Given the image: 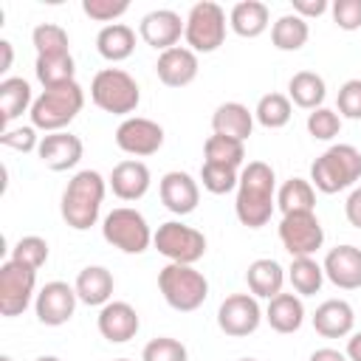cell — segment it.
Instances as JSON below:
<instances>
[{
    "mask_svg": "<svg viewBox=\"0 0 361 361\" xmlns=\"http://www.w3.org/2000/svg\"><path fill=\"white\" fill-rule=\"evenodd\" d=\"M279 243L290 257H313L324 245V228L316 212H293L279 220Z\"/></svg>",
    "mask_w": 361,
    "mask_h": 361,
    "instance_id": "11",
    "label": "cell"
},
{
    "mask_svg": "<svg viewBox=\"0 0 361 361\" xmlns=\"http://www.w3.org/2000/svg\"><path fill=\"white\" fill-rule=\"evenodd\" d=\"M290 116H293V104H290V99H288L285 93H265V96L257 102V107H254V118H257L265 130H279V127H285V124L290 121Z\"/></svg>",
    "mask_w": 361,
    "mask_h": 361,
    "instance_id": "35",
    "label": "cell"
},
{
    "mask_svg": "<svg viewBox=\"0 0 361 361\" xmlns=\"http://www.w3.org/2000/svg\"><path fill=\"white\" fill-rule=\"evenodd\" d=\"M330 14L341 31H358L361 28V0H336L330 6Z\"/></svg>",
    "mask_w": 361,
    "mask_h": 361,
    "instance_id": "44",
    "label": "cell"
},
{
    "mask_svg": "<svg viewBox=\"0 0 361 361\" xmlns=\"http://www.w3.org/2000/svg\"><path fill=\"white\" fill-rule=\"evenodd\" d=\"M237 361H257V358H237Z\"/></svg>",
    "mask_w": 361,
    "mask_h": 361,
    "instance_id": "53",
    "label": "cell"
},
{
    "mask_svg": "<svg viewBox=\"0 0 361 361\" xmlns=\"http://www.w3.org/2000/svg\"><path fill=\"white\" fill-rule=\"evenodd\" d=\"M285 279H288L285 268L276 259H271V257L254 259L248 265V271H245V285H248L251 296H257V299H274V296H279Z\"/></svg>",
    "mask_w": 361,
    "mask_h": 361,
    "instance_id": "23",
    "label": "cell"
},
{
    "mask_svg": "<svg viewBox=\"0 0 361 361\" xmlns=\"http://www.w3.org/2000/svg\"><path fill=\"white\" fill-rule=\"evenodd\" d=\"M141 361H189V353H186L183 341L169 338V336H158V338L144 344Z\"/></svg>",
    "mask_w": 361,
    "mask_h": 361,
    "instance_id": "41",
    "label": "cell"
},
{
    "mask_svg": "<svg viewBox=\"0 0 361 361\" xmlns=\"http://www.w3.org/2000/svg\"><path fill=\"white\" fill-rule=\"evenodd\" d=\"M324 96H327V85L316 71H296L288 82V99L302 110L324 107Z\"/></svg>",
    "mask_w": 361,
    "mask_h": 361,
    "instance_id": "29",
    "label": "cell"
},
{
    "mask_svg": "<svg viewBox=\"0 0 361 361\" xmlns=\"http://www.w3.org/2000/svg\"><path fill=\"white\" fill-rule=\"evenodd\" d=\"M361 180V152L353 144H333L310 164V183L322 195H336Z\"/></svg>",
    "mask_w": 361,
    "mask_h": 361,
    "instance_id": "3",
    "label": "cell"
},
{
    "mask_svg": "<svg viewBox=\"0 0 361 361\" xmlns=\"http://www.w3.org/2000/svg\"><path fill=\"white\" fill-rule=\"evenodd\" d=\"M34 361H62V358H56V355H39V358H34Z\"/></svg>",
    "mask_w": 361,
    "mask_h": 361,
    "instance_id": "51",
    "label": "cell"
},
{
    "mask_svg": "<svg viewBox=\"0 0 361 361\" xmlns=\"http://www.w3.org/2000/svg\"><path fill=\"white\" fill-rule=\"evenodd\" d=\"M226 11L212 0H200L186 14V48H192L195 54H214L226 42Z\"/></svg>",
    "mask_w": 361,
    "mask_h": 361,
    "instance_id": "8",
    "label": "cell"
},
{
    "mask_svg": "<svg viewBox=\"0 0 361 361\" xmlns=\"http://www.w3.org/2000/svg\"><path fill=\"white\" fill-rule=\"evenodd\" d=\"M104 192H107V180L96 172V169H82L76 172L59 200V212L62 220L73 228V231H87L90 226L99 223L102 214V203H104Z\"/></svg>",
    "mask_w": 361,
    "mask_h": 361,
    "instance_id": "2",
    "label": "cell"
},
{
    "mask_svg": "<svg viewBox=\"0 0 361 361\" xmlns=\"http://www.w3.org/2000/svg\"><path fill=\"white\" fill-rule=\"evenodd\" d=\"M31 299H37V271L6 259L0 265V313L6 319H14L25 313Z\"/></svg>",
    "mask_w": 361,
    "mask_h": 361,
    "instance_id": "10",
    "label": "cell"
},
{
    "mask_svg": "<svg viewBox=\"0 0 361 361\" xmlns=\"http://www.w3.org/2000/svg\"><path fill=\"white\" fill-rule=\"evenodd\" d=\"M212 130H214V135H226V138L245 144V138L254 130V113L240 102H223L212 113Z\"/></svg>",
    "mask_w": 361,
    "mask_h": 361,
    "instance_id": "26",
    "label": "cell"
},
{
    "mask_svg": "<svg viewBox=\"0 0 361 361\" xmlns=\"http://www.w3.org/2000/svg\"><path fill=\"white\" fill-rule=\"evenodd\" d=\"M0 144L17 152H37L39 135H37V127H14V130H3Z\"/></svg>",
    "mask_w": 361,
    "mask_h": 361,
    "instance_id": "45",
    "label": "cell"
},
{
    "mask_svg": "<svg viewBox=\"0 0 361 361\" xmlns=\"http://www.w3.org/2000/svg\"><path fill=\"white\" fill-rule=\"evenodd\" d=\"M200 183H203V189L212 192V195H228V192L237 189L240 172L231 169V166H220V164L203 161V166H200Z\"/></svg>",
    "mask_w": 361,
    "mask_h": 361,
    "instance_id": "38",
    "label": "cell"
},
{
    "mask_svg": "<svg viewBox=\"0 0 361 361\" xmlns=\"http://www.w3.org/2000/svg\"><path fill=\"white\" fill-rule=\"evenodd\" d=\"M183 28H186V20H180V14L172 11V8H155V11L144 14L141 23H138L141 39L149 48L161 51V54L169 51V48H175L180 42Z\"/></svg>",
    "mask_w": 361,
    "mask_h": 361,
    "instance_id": "15",
    "label": "cell"
},
{
    "mask_svg": "<svg viewBox=\"0 0 361 361\" xmlns=\"http://www.w3.org/2000/svg\"><path fill=\"white\" fill-rule=\"evenodd\" d=\"M0 361H11V355H0Z\"/></svg>",
    "mask_w": 361,
    "mask_h": 361,
    "instance_id": "52",
    "label": "cell"
},
{
    "mask_svg": "<svg viewBox=\"0 0 361 361\" xmlns=\"http://www.w3.org/2000/svg\"><path fill=\"white\" fill-rule=\"evenodd\" d=\"M276 209L282 214L313 212L316 209V189H313V183L305 180V178H288L276 189Z\"/></svg>",
    "mask_w": 361,
    "mask_h": 361,
    "instance_id": "31",
    "label": "cell"
},
{
    "mask_svg": "<svg viewBox=\"0 0 361 361\" xmlns=\"http://www.w3.org/2000/svg\"><path fill=\"white\" fill-rule=\"evenodd\" d=\"M158 195H161V203L172 212V214H192L200 203V186L197 180L189 175V172H180V169H172L161 178L158 183Z\"/></svg>",
    "mask_w": 361,
    "mask_h": 361,
    "instance_id": "17",
    "label": "cell"
},
{
    "mask_svg": "<svg viewBox=\"0 0 361 361\" xmlns=\"http://www.w3.org/2000/svg\"><path fill=\"white\" fill-rule=\"evenodd\" d=\"M288 282L296 296H316L324 285V268L313 257H293L288 268Z\"/></svg>",
    "mask_w": 361,
    "mask_h": 361,
    "instance_id": "32",
    "label": "cell"
},
{
    "mask_svg": "<svg viewBox=\"0 0 361 361\" xmlns=\"http://www.w3.org/2000/svg\"><path fill=\"white\" fill-rule=\"evenodd\" d=\"M96 327L110 344H124L138 336L141 319L130 302H107L96 316Z\"/></svg>",
    "mask_w": 361,
    "mask_h": 361,
    "instance_id": "18",
    "label": "cell"
},
{
    "mask_svg": "<svg viewBox=\"0 0 361 361\" xmlns=\"http://www.w3.org/2000/svg\"><path fill=\"white\" fill-rule=\"evenodd\" d=\"M355 327V310L344 299H327L313 313V330L322 338H347Z\"/></svg>",
    "mask_w": 361,
    "mask_h": 361,
    "instance_id": "22",
    "label": "cell"
},
{
    "mask_svg": "<svg viewBox=\"0 0 361 361\" xmlns=\"http://www.w3.org/2000/svg\"><path fill=\"white\" fill-rule=\"evenodd\" d=\"M197 71H200L197 54L192 48H183V45H175V48L158 54V62H155V73L166 87L192 85L197 79Z\"/></svg>",
    "mask_w": 361,
    "mask_h": 361,
    "instance_id": "21",
    "label": "cell"
},
{
    "mask_svg": "<svg viewBox=\"0 0 361 361\" xmlns=\"http://www.w3.org/2000/svg\"><path fill=\"white\" fill-rule=\"evenodd\" d=\"M344 217H347V223H350L353 228L361 231V186H355V189L350 192V197H347V203H344Z\"/></svg>",
    "mask_w": 361,
    "mask_h": 361,
    "instance_id": "47",
    "label": "cell"
},
{
    "mask_svg": "<svg viewBox=\"0 0 361 361\" xmlns=\"http://www.w3.org/2000/svg\"><path fill=\"white\" fill-rule=\"evenodd\" d=\"M265 319L257 296L251 293H231L217 307V327L231 338H245L257 333L259 322Z\"/></svg>",
    "mask_w": 361,
    "mask_h": 361,
    "instance_id": "12",
    "label": "cell"
},
{
    "mask_svg": "<svg viewBox=\"0 0 361 361\" xmlns=\"http://www.w3.org/2000/svg\"><path fill=\"white\" fill-rule=\"evenodd\" d=\"M11 259L20 262V265H25V268L39 271V268L48 262V243H45L42 237H37V234H25V237H20V240L14 243Z\"/></svg>",
    "mask_w": 361,
    "mask_h": 361,
    "instance_id": "39",
    "label": "cell"
},
{
    "mask_svg": "<svg viewBox=\"0 0 361 361\" xmlns=\"http://www.w3.org/2000/svg\"><path fill=\"white\" fill-rule=\"evenodd\" d=\"M113 361H130V358H113Z\"/></svg>",
    "mask_w": 361,
    "mask_h": 361,
    "instance_id": "54",
    "label": "cell"
},
{
    "mask_svg": "<svg viewBox=\"0 0 361 361\" xmlns=\"http://www.w3.org/2000/svg\"><path fill=\"white\" fill-rule=\"evenodd\" d=\"M158 290L164 302L178 313L197 310L209 296V279L195 265L169 262L158 271Z\"/></svg>",
    "mask_w": 361,
    "mask_h": 361,
    "instance_id": "5",
    "label": "cell"
},
{
    "mask_svg": "<svg viewBox=\"0 0 361 361\" xmlns=\"http://www.w3.org/2000/svg\"><path fill=\"white\" fill-rule=\"evenodd\" d=\"M324 279H330L341 290H358L361 288V248L358 245H336L327 251L324 262Z\"/></svg>",
    "mask_w": 361,
    "mask_h": 361,
    "instance_id": "19",
    "label": "cell"
},
{
    "mask_svg": "<svg viewBox=\"0 0 361 361\" xmlns=\"http://www.w3.org/2000/svg\"><path fill=\"white\" fill-rule=\"evenodd\" d=\"M347 358L350 361H361V333H353L350 338H347Z\"/></svg>",
    "mask_w": 361,
    "mask_h": 361,
    "instance_id": "49",
    "label": "cell"
},
{
    "mask_svg": "<svg viewBox=\"0 0 361 361\" xmlns=\"http://www.w3.org/2000/svg\"><path fill=\"white\" fill-rule=\"evenodd\" d=\"M90 102L110 116L130 118V113H135V107L141 104V87L127 71L102 68L90 82Z\"/></svg>",
    "mask_w": 361,
    "mask_h": 361,
    "instance_id": "6",
    "label": "cell"
},
{
    "mask_svg": "<svg viewBox=\"0 0 361 361\" xmlns=\"http://www.w3.org/2000/svg\"><path fill=\"white\" fill-rule=\"evenodd\" d=\"M31 85L23 76H6L0 82V124H11L23 113H31Z\"/></svg>",
    "mask_w": 361,
    "mask_h": 361,
    "instance_id": "30",
    "label": "cell"
},
{
    "mask_svg": "<svg viewBox=\"0 0 361 361\" xmlns=\"http://www.w3.org/2000/svg\"><path fill=\"white\" fill-rule=\"evenodd\" d=\"M127 0H82V11L96 23H116L121 14H127Z\"/></svg>",
    "mask_w": 361,
    "mask_h": 361,
    "instance_id": "42",
    "label": "cell"
},
{
    "mask_svg": "<svg viewBox=\"0 0 361 361\" xmlns=\"http://www.w3.org/2000/svg\"><path fill=\"white\" fill-rule=\"evenodd\" d=\"M76 288L62 282V279H54V282H45L39 290H37V299H34V313L39 319V324L45 327H62L73 319L76 313Z\"/></svg>",
    "mask_w": 361,
    "mask_h": 361,
    "instance_id": "13",
    "label": "cell"
},
{
    "mask_svg": "<svg viewBox=\"0 0 361 361\" xmlns=\"http://www.w3.org/2000/svg\"><path fill=\"white\" fill-rule=\"evenodd\" d=\"M76 296L82 305H90V307H104L113 296V288H116V279L113 274L104 268V265H87L79 271L76 282Z\"/></svg>",
    "mask_w": 361,
    "mask_h": 361,
    "instance_id": "24",
    "label": "cell"
},
{
    "mask_svg": "<svg viewBox=\"0 0 361 361\" xmlns=\"http://www.w3.org/2000/svg\"><path fill=\"white\" fill-rule=\"evenodd\" d=\"M203 155L209 164H220V166H231V169H240L243 161H245V144L243 141H234V138H226V135H209L206 144H203Z\"/></svg>",
    "mask_w": 361,
    "mask_h": 361,
    "instance_id": "36",
    "label": "cell"
},
{
    "mask_svg": "<svg viewBox=\"0 0 361 361\" xmlns=\"http://www.w3.org/2000/svg\"><path fill=\"white\" fill-rule=\"evenodd\" d=\"M152 234L155 231L149 228L147 217L130 206H118V209L107 212L102 220L104 243H110L113 248H118L124 254H144L152 245Z\"/></svg>",
    "mask_w": 361,
    "mask_h": 361,
    "instance_id": "7",
    "label": "cell"
},
{
    "mask_svg": "<svg viewBox=\"0 0 361 361\" xmlns=\"http://www.w3.org/2000/svg\"><path fill=\"white\" fill-rule=\"evenodd\" d=\"M336 107H338V116L341 118H353V121L361 118V79H347L338 87Z\"/></svg>",
    "mask_w": 361,
    "mask_h": 361,
    "instance_id": "43",
    "label": "cell"
},
{
    "mask_svg": "<svg viewBox=\"0 0 361 361\" xmlns=\"http://www.w3.org/2000/svg\"><path fill=\"white\" fill-rule=\"evenodd\" d=\"M85 107V90L79 82H68L59 87H42V93L31 104V127L45 133H62Z\"/></svg>",
    "mask_w": 361,
    "mask_h": 361,
    "instance_id": "4",
    "label": "cell"
},
{
    "mask_svg": "<svg viewBox=\"0 0 361 361\" xmlns=\"http://www.w3.org/2000/svg\"><path fill=\"white\" fill-rule=\"evenodd\" d=\"M31 42L37 48V56H56V54H71V39L68 31L56 23H39L31 31Z\"/></svg>",
    "mask_w": 361,
    "mask_h": 361,
    "instance_id": "37",
    "label": "cell"
},
{
    "mask_svg": "<svg viewBox=\"0 0 361 361\" xmlns=\"http://www.w3.org/2000/svg\"><path fill=\"white\" fill-rule=\"evenodd\" d=\"M116 147L127 155L147 158L164 147V127L144 116H130L116 127Z\"/></svg>",
    "mask_w": 361,
    "mask_h": 361,
    "instance_id": "14",
    "label": "cell"
},
{
    "mask_svg": "<svg viewBox=\"0 0 361 361\" xmlns=\"http://www.w3.org/2000/svg\"><path fill=\"white\" fill-rule=\"evenodd\" d=\"M82 138L73 135V133H48L39 138V147H37V155L42 161V166H48L51 172H68L73 169L79 161H82Z\"/></svg>",
    "mask_w": 361,
    "mask_h": 361,
    "instance_id": "16",
    "label": "cell"
},
{
    "mask_svg": "<svg viewBox=\"0 0 361 361\" xmlns=\"http://www.w3.org/2000/svg\"><path fill=\"white\" fill-rule=\"evenodd\" d=\"M307 37H310V25L299 14H282L271 25V42L276 51H299L305 48Z\"/></svg>",
    "mask_w": 361,
    "mask_h": 361,
    "instance_id": "33",
    "label": "cell"
},
{
    "mask_svg": "<svg viewBox=\"0 0 361 361\" xmlns=\"http://www.w3.org/2000/svg\"><path fill=\"white\" fill-rule=\"evenodd\" d=\"M34 73L42 87H59L68 82H76V62L71 54H56V56H37Z\"/></svg>",
    "mask_w": 361,
    "mask_h": 361,
    "instance_id": "34",
    "label": "cell"
},
{
    "mask_svg": "<svg viewBox=\"0 0 361 361\" xmlns=\"http://www.w3.org/2000/svg\"><path fill=\"white\" fill-rule=\"evenodd\" d=\"M274 209H276V175L271 164L248 161L240 169V183H237V197H234L237 220L245 228H262L268 226Z\"/></svg>",
    "mask_w": 361,
    "mask_h": 361,
    "instance_id": "1",
    "label": "cell"
},
{
    "mask_svg": "<svg viewBox=\"0 0 361 361\" xmlns=\"http://www.w3.org/2000/svg\"><path fill=\"white\" fill-rule=\"evenodd\" d=\"M96 51L107 62H124L135 51V31L124 23L102 25L99 34H96Z\"/></svg>",
    "mask_w": 361,
    "mask_h": 361,
    "instance_id": "28",
    "label": "cell"
},
{
    "mask_svg": "<svg viewBox=\"0 0 361 361\" xmlns=\"http://www.w3.org/2000/svg\"><path fill=\"white\" fill-rule=\"evenodd\" d=\"M307 133L316 141H333L341 133V116H338V110H330V107L310 110L307 113Z\"/></svg>",
    "mask_w": 361,
    "mask_h": 361,
    "instance_id": "40",
    "label": "cell"
},
{
    "mask_svg": "<svg viewBox=\"0 0 361 361\" xmlns=\"http://www.w3.org/2000/svg\"><path fill=\"white\" fill-rule=\"evenodd\" d=\"M152 245L161 257H166L169 262H180V265H195L206 254L203 231H197V228H192L180 220L161 223L158 231L152 234Z\"/></svg>",
    "mask_w": 361,
    "mask_h": 361,
    "instance_id": "9",
    "label": "cell"
},
{
    "mask_svg": "<svg viewBox=\"0 0 361 361\" xmlns=\"http://www.w3.org/2000/svg\"><path fill=\"white\" fill-rule=\"evenodd\" d=\"M290 6H293V14H299L302 20L322 17V14L330 8L327 0H290Z\"/></svg>",
    "mask_w": 361,
    "mask_h": 361,
    "instance_id": "46",
    "label": "cell"
},
{
    "mask_svg": "<svg viewBox=\"0 0 361 361\" xmlns=\"http://www.w3.org/2000/svg\"><path fill=\"white\" fill-rule=\"evenodd\" d=\"M0 54H3V59H0V73H6V71L11 68V59H14V51H11V42H8V39H0Z\"/></svg>",
    "mask_w": 361,
    "mask_h": 361,
    "instance_id": "50",
    "label": "cell"
},
{
    "mask_svg": "<svg viewBox=\"0 0 361 361\" xmlns=\"http://www.w3.org/2000/svg\"><path fill=\"white\" fill-rule=\"evenodd\" d=\"M149 183H152V175H149V166L138 158H127V161H118L107 178V186L113 189V195L118 200H141L147 192H149Z\"/></svg>",
    "mask_w": 361,
    "mask_h": 361,
    "instance_id": "20",
    "label": "cell"
},
{
    "mask_svg": "<svg viewBox=\"0 0 361 361\" xmlns=\"http://www.w3.org/2000/svg\"><path fill=\"white\" fill-rule=\"evenodd\" d=\"M271 25V11L265 3L259 0H240L231 6L228 11V28L237 34V37H245V39H254L259 34H265Z\"/></svg>",
    "mask_w": 361,
    "mask_h": 361,
    "instance_id": "25",
    "label": "cell"
},
{
    "mask_svg": "<svg viewBox=\"0 0 361 361\" xmlns=\"http://www.w3.org/2000/svg\"><path fill=\"white\" fill-rule=\"evenodd\" d=\"M307 361H350V358H347V353H341V350L319 347V350H313V353H310V358H307Z\"/></svg>",
    "mask_w": 361,
    "mask_h": 361,
    "instance_id": "48",
    "label": "cell"
},
{
    "mask_svg": "<svg viewBox=\"0 0 361 361\" xmlns=\"http://www.w3.org/2000/svg\"><path fill=\"white\" fill-rule=\"evenodd\" d=\"M265 322L271 324V330H276V333H282V336L296 333V330L305 324V305H302V296H296V293H279V296L268 299Z\"/></svg>",
    "mask_w": 361,
    "mask_h": 361,
    "instance_id": "27",
    "label": "cell"
}]
</instances>
